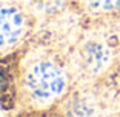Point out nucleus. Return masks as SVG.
I'll use <instances>...</instances> for the list:
<instances>
[{"instance_id":"nucleus-1","label":"nucleus","mask_w":120,"mask_h":117,"mask_svg":"<svg viewBox=\"0 0 120 117\" xmlns=\"http://www.w3.org/2000/svg\"><path fill=\"white\" fill-rule=\"evenodd\" d=\"M26 85L35 99L51 100L62 94L65 88V75L52 63L43 62L31 68L26 75Z\"/></svg>"},{"instance_id":"nucleus-2","label":"nucleus","mask_w":120,"mask_h":117,"mask_svg":"<svg viewBox=\"0 0 120 117\" xmlns=\"http://www.w3.org/2000/svg\"><path fill=\"white\" fill-rule=\"evenodd\" d=\"M23 15L8 5H0V48L15 43L23 31Z\"/></svg>"},{"instance_id":"nucleus-3","label":"nucleus","mask_w":120,"mask_h":117,"mask_svg":"<svg viewBox=\"0 0 120 117\" xmlns=\"http://www.w3.org/2000/svg\"><path fill=\"white\" fill-rule=\"evenodd\" d=\"M83 60L89 71L99 72L106 66V63L109 60V53L102 43L91 42L83 49Z\"/></svg>"},{"instance_id":"nucleus-4","label":"nucleus","mask_w":120,"mask_h":117,"mask_svg":"<svg viewBox=\"0 0 120 117\" xmlns=\"http://www.w3.org/2000/svg\"><path fill=\"white\" fill-rule=\"evenodd\" d=\"M11 89H12V75L9 72V68L0 65V94L8 96L11 94Z\"/></svg>"},{"instance_id":"nucleus-5","label":"nucleus","mask_w":120,"mask_h":117,"mask_svg":"<svg viewBox=\"0 0 120 117\" xmlns=\"http://www.w3.org/2000/svg\"><path fill=\"white\" fill-rule=\"evenodd\" d=\"M88 6L94 11H112L120 6V0H86Z\"/></svg>"},{"instance_id":"nucleus-6","label":"nucleus","mask_w":120,"mask_h":117,"mask_svg":"<svg viewBox=\"0 0 120 117\" xmlns=\"http://www.w3.org/2000/svg\"><path fill=\"white\" fill-rule=\"evenodd\" d=\"M35 5L45 12H56L63 6L65 0H34Z\"/></svg>"}]
</instances>
